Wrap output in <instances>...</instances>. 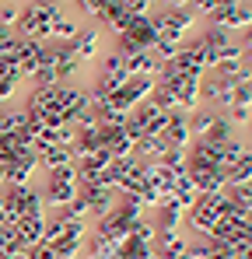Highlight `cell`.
Wrapping results in <instances>:
<instances>
[{
  "label": "cell",
  "mask_w": 252,
  "mask_h": 259,
  "mask_svg": "<svg viewBox=\"0 0 252 259\" xmlns=\"http://www.w3.org/2000/svg\"><path fill=\"white\" fill-rule=\"evenodd\" d=\"M182 221V203L179 200H172V196H165L161 203H154V210H151V217H147V231L151 235H161V231H175V224Z\"/></svg>",
  "instance_id": "obj_1"
}]
</instances>
